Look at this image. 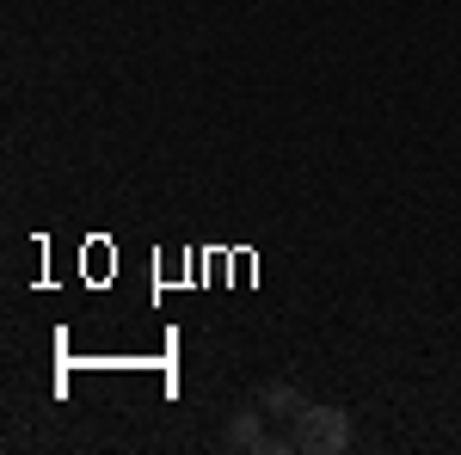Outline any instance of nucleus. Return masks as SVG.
Wrapping results in <instances>:
<instances>
[{
  "instance_id": "1",
  "label": "nucleus",
  "mask_w": 461,
  "mask_h": 455,
  "mask_svg": "<svg viewBox=\"0 0 461 455\" xmlns=\"http://www.w3.org/2000/svg\"><path fill=\"white\" fill-rule=\"evenodd\" d=\"M345 443H351V413H345V406H308V413L295 419V450L339 455Z\"/></svg>"
},
{
  "instance_id": "3",
  "label": "nucleus",
  "mask_w": 461,
  "mask_h": 455,
  "mask_svg": "<svg viewBox=\"0 0 461 455\" xmlns=\"http://www.w3.org/2000/svg\"><path fill=\"white\" fill-rule=\"evenodd\" d=\"M258 406L277 413V419H302V413H308V400H302V387H295V382H265V387H258Z\"/></svg>"
},
{
  "instance_id": "2",
  "label": "nucleus",
  "mask_w": 461,
  "mask_h": 455,
  "mask_svg": "<svg viewBox=\"0 0 461 455\" xmlns=\"http://www.w3.org/2000/svg\"><path fill=\"white\" fill-rule=\"evenodd\" d=\"M221 443H228V450L271 455V437H265V424H258V413H234V419H228V431H221Z\"/></svg>"
}]
</instances>
